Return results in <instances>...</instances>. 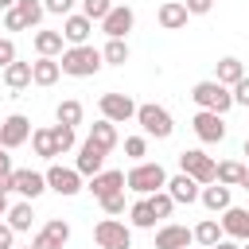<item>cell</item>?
Returning a JSON list of instances; mask_svg holds the SVG:
<instances>
[{"label": "cell", "mask_w": 249, "mask_h": 249, "mask_svg": "<svg viewBox=\"0 0 249 249\" xmlns=\"http://www.w3.org/2000/svg\"><path fill=\"white\" fill-rule=\"evenodd\" d=\"M101 66H105L101 62V51L93 43H78V47H66L58 54V70L70 74V78H93Z\"/></svg>", "instance_id": "cell-1"}, {"label": "cell", "mask_w": 249, "mask_h": 249, "mask_svg": "<svg viewBox=\"0 0 249 249\" xmlns=\"http://www.w3.org/2000/svg\"><path fill=\"white\" fill-rule=\"evenodd\" d=\"M191 101H195L198 109H210V113H222V117L233 109V93H230V86H222V82H214V78L195 82V86H191Z\"/></svg>", "instance_id": "cell-2"}, {"label": "cell", "mask_w": 249, "mask_h": 249, "mask_svg": "<svg viewBox=\"0 0 249 249\" xmlns=\"http://www.w3.org/2000/svg\"><path fill=\"white\" fill-rule=\"evenodd\" d=\"M163 183H167V171L160 163H148V160H136L124 171V187L136 195H156V191H163Z\"/></svg>", "instance_id": "cell-3"}, {"label": "cell", "mask_w": 249, "mask_h": 249, "mask_svg": "<svg viewBox=\"0 0 249 249\" xmlns=\"http://www.w3.org/2000/svg\"><path fill=\"white\" fill-rule=\"evenodd\" d=\"M140 128H144V136H156V140H167L171 132H175V121H171V113L163 109V105H156V101H148V105H136V117H132Z\"/></svg>", "instance_id": "cell-4"}, {"label": "cell", "mask_w": 249, "mask_h": 249, "mask_svg": "<svg viewBox=\"0 0 249 249\" xmlns=\"http://www.w3.org/2000/svg\"><path fill=\"white\" fill-rule=\"evenodd\" d=\"M93 241L97 249H132V226H124L121 218H101L93 226Z\"/></svg>", "instance_id": "cell-5"}, {"label": "cell", "mask_w": 249, "mask_h": 249, "mask_svg": "<svg viewBox=\"0 0 249 249\" xmlns=\"http://www.w3.org/2000/svg\"><path fill=\"white\" fill-rule=\"evenodd\" d=\"M214 160L206 156V152H198V148H183L179 152V171H187L198 187H206V183H214Z\"/></svg>", "instance_id": "cell-6"}, {"label": "cell", "mask_w": 249, "mask_h": 249, "mask_svg": "<svg viewBox=\"0 0 249 249\" xmlns=\"http://www.w3.org/2000/svg\"><path fill=\"white\" fill-rule=\"evenodd\" d=\"M43 175H47V191H54V195H62V198H74L78 191H86V187H82V175H78V167L51 163Z\"/></svg>", "instance_id": "cell-7"}, {"label": "cell", "mask_w": 249, "mask_h": 249, "mask_svg": "<svg viewBox=\"0 0 249 249\" xmlns=\"http://www.w3.org/2000/svg\"><path fill=\"white\" fill-rule=\"evenodd\" d=\"M97 109H101V117L113 121V124H124V121L136 117V101H132L128 93H101Z\"/></svg>", "instance_id": "cell-8"}, {"label": "cell", "mask_w": 249, "mask_h": 249, "mask_svg": "<svg viewBox=\"0 0 249 249\" xmlns=\"http://www.w3.org/2000/svg\"><path fill=\"white\" fill-rule=\"evenodd\" d=\"M191 128H195V136H198L202 144H222V140H226V121H222V113L198 109L195 121H191Z\"/></svg>", "instance_id": "cell-9"}, {"label": "cell", "mask_w": 249, "mask_h": 249, "mask_svg": "<svg viewBox=\"0 0 249 249\" xmlns=\"http://www.w3.org/2000/svg\"><path fill=\"white\" fill-rule=\"evenodd\" d=\"M132 27H136V12H132L128 4H113V8L105 12V19H101V31H105L109 39H124Z\"/></svg>", "instance_id": "cell-10"}, {"label": "cell", "mask_w": 249, "mask_h": 249, "mask_svg": "<svg viewBox=\"0 0 249 249\" xmlns=\"http://www.w3.org/2000/svg\"><path fill=\"white\" fill-rule=\"evenodd\" d=\"M31 140V121L23 117V113H12V117H4L0 121V144L12 152V148H19V144H27Z\"/></svg>", "instance_id": "cell-11"}, {"label": "cell", "mask_w": 249, "mask_h": 249, "mask_svg": "<svg viewBox=\"0 0 249 249\" xmlns=\"http://www.w3.org/2000/svg\"><path fill=\"white\" fill-rule=\"evenodd\" d=\"M12 191H19L27 202H35L47 191V175L43 171H31V167H16L12 171Z\"/></svg>", "instance_id": "cell-12"}, {"label": "cell", "mask_w": 249, "mask_h": 249, "mask_svg": "<svg viewBox=\"0 0 249 249\" xmlns=\"http://www.w3.org/2000/svg\"><path fill=\"white\" fill-rule=\"evenodd\" d=\"M105 156H109L105 148H97L93 140H82V144H78V160H74L78 175H86V179H89V175H97V171L105 167Z\"/></svg>", "instance_id": "cell-13"}, {"label": "cell", "mask_w": 249, "mask_h": 249, "mask_svg": "<svg viewBox=\"0 0 249 249\" xmlns=\"http://www.w3.org/2000/svg\"><path fill=\"white\" fill-rule=\"evenodd\" d=\"M93 198H105V195H117V191H124V171H117V167H101L97 175H89V187H86Z\"/></svg>", "instance_id": "cell-14"}, {"label": "cell", "mask_w": 249, "mask_h": 249, "mask_svg": "<svg viewBox=\"0 0 249 249\" xmlns=\"http://www.w3.org/2000/svg\"><path fill=\"white\" fill-rule=\"evenodd\" d=\"M218 222H222V233H226V237H233V241H249V210H241V206L230 202V206L222 210Z\"/></svg>", "instance_id": "cell-15"}, {"label": "cell", "mask_w": 249, "mask_h": 249, "mask_svg": "<svg viewBox=\"0 0 249 249\" xmlns=\"http://www.w3.org/2000/svg\"><path fill=\"white\" fill-rule=\"evenodd\" d=\"M163 191L175 198V206H179V202H187V206H191V202H198V191H202V187H198V183H195L187 171H179V175H167Z\"/></svg>", "instance_id": "cell-16"}, {"label": "cell", "mask_w": 249, "mask_h": 249, "mask_svg": "<svg viewBox=\"0 0 249 249\" xmlns=\"http://www.w3.org/2000/svg\"><path fill=\"white\" fill-rule=\"evenodd\" d=\"M191 241H195V233L187 226H179V222H163L156 230V249H187Z\"/></svg>", "instance_id": "cell-17"}, {"label": "cell", "mask_w": 249, "mask_h": 249, "mask_svg": "<svg viewBox=\"0 0 249 249\" xmlns=\"http://www.w3.org/2000/svg\"><path fill=\"white\" fill-rule=\"evenodd\" d=\"M89 31H93V19H86L82 12H70V16H62V39H66V47L89 43Z\"/></svg>", "instance_id": "cell-18"}, {"label": "cell", "mask_w": 249, "mask_h": 249, "mask_svg": "<svg viewBox=\"0 0 249 249\" xmlns=\"http://www.w3.org/2000/svg\"><path fill=\"white\" fill-rule=\"evenodd\" d=\"M156 19H160V27H163V31H179V27H187L191 12L183 8V0H163V4H160V12H156Z\"/></svg>", "instance_id": "cell-19"}, {"label": "cell", "mask_w": 249, "mask_h": 249, "mask_svg": "<svg viewBox=\"0 0 249 249\" xmlns=\"http://www.w3.org/2000/svg\"><path fill=\"white\" fill-rule=\"evenodd\" d=\"M31 43H35V54H47V58H58V54L66 51L62 31H47V27H39V31L31 35Z\"/></svg>", "instance_id": "cell-20"}, {"label": "cell", "mask_w": 249, "mask_h": 249, "mask_svg": "<svg viewBox=\"0 0 249 249\" xmlns=\"http://www.w3.org/2000/svg\"><path fill=\"white\" fill-rule=\"evenodd\" d=\"M0 82H4L12 93L27 89V86H31V62H19V58H16V62H8V66H4V74H0Z\"/></svg>", "instance_id": "cell-21"}, {"label": "cell", "mask_w": 249, "mask_h": 249, "mask_svg": "<svg viewBox=\"0 0 249 249\" xmlns=\"http://www.w3.org/2000/svg\"><path fill=\"white\" fill-rule=\"evenodd\" d=\"M198 202H202L210 214H222V210L230 206V187H226V183H206V187L198 191Z\"/></svg>", "instance_id": "cell-22"}, {"label": "cell", "mask_w": 249, "mask_h": 249, "mask_svg": "<svg viewBox=\"0 0 249 249\" xmlns=\"http://www.w3.org/2000/svg\"><path fill=\"white\" fill-rule=\"evenodd\" d=\"M58 58H47V54H39L35 62H31V86H54L58 82Z\"/></svg>", "instance_id": "cell-23"}, {"label": "cell", "mask_w": 249, "mask_h": 249, "mask_svg": "<svg viewBox=\"0 0 249 249\" xmlns=\"http://www.w3.org/2000/svg\"><path fill=\"white\" fill-rule=\"evenodd\" d=\"M156 222H160V218H156L152 202H148V198L140 195V198H136V202L128 206V226H132V230H156Z\"/></svg>", "instance_id": "cell-24"}, {"label": "cell", "mask_w": 249, "mask_h": 249, "mask_svg": "<svg viewBox=\"0 0 249 249\" xmlns=\"http://www.w3.org/2000/svg\"><path fill=\"white\" fill-rule=\"evenodd\" d=\"M241 78H245V66H241V58L226 54V58H218V62H214V82H222V86H233V82H241Z\"/></svg>", "instance_id": "cell-25"}, {"label": "cell", "mask_w": 249, "mask_h": 249, "mask_svg": "<svg viewBox=\"0 0 249 249\" xmlns=\"http://www.w3.org/2000/svg\"><path fill=\"white\" fill-rule=\"evenodd\" d=\"M86 140H93L97 148H105V152H113V148H117V124L101 117V121H93V124H89V136H86Z\"/></svg>", "instance_id": "cell-26"}, {"label": "cell", "mask_w": 249, "mask_h": 249, "mask_svg": "<svg viewBox=\"0 0 249 249\" xmlns=\"http://www.w3.org/2000/svg\"><path fill=\"white\" fill-rule=\"evenodd\" d=\"M31 218H35V210H31V202H27V198H23V202H16V206H8V214H4V222H8L16 233L31 230Z\"/></svg>", "instance_id": "cell-27"}, {"label": "cell", "mask_w": 249, "mask_h": 249, "mask_svg": "<svg viewBox=\"0 0 249 249\" xmlns=\"http://www.w3.org/2000/svg\"><path fill=\"white\" fill-rule=\"evenodd\" d=\"M31 148H35L39 160H54V156H58L54 136H51V124H47V128H31Z\"/></svg>", "instance_id": "cell-28"}, {"label": "cell", "mask_w": 249, "mask_h": 249, "mask_svg": "<svg viewBox=\"0 0 249 249\" xmlns=\"http://www.w3.org/2000/svg\"><path fill=\"white\" fill-rule=\"evenodd\" d=\"M191 233H195V241H198V245H206V249H210L214 241H222V237H226V233H222V222H218V218H202V222H198V226H195Z\"/></svg>", "instance_id": "cell-29"}, {"label": "cell", "mask_w": 249, "mask_h": 249, "mask_svg": "<svg viewBox=\"0 0 249 249\" xmlns=\"http://www.w3.org/2000/svg\"><path fill=\"white\" fill-rule=\"evenodd\" d=\"M12 8L19 12V19H23V27H39V23H43V16H47V8H43V0H16Z\"/></svg>", "instance_id": "cell-30"}, {"label": "cell", "mask_w": 249, "mask_h": 249, "mask_svg": "<svg viewBox=\"0 0 249 249\" xmlns=\"http://www.w3.org/2000/svg\"><path fill=\"white\" fill-rule=\"evenodd\" d=\"M54 121H58V124H70V128H78V124H82V101H78V97H66V101H58V109H54Z\"/></svg>", "instance_id": "cell-31"}, {"label": "cell", "mask_w": 249, "mask_h": 249, "mask_svg": "<svg viewBox=\"0 0 249 249\" xmlns=\"http://www.w3.org/2000/svg\"><path fill=\"white\" fill-rule=\"evenodd\" d=\"M101 62H105V66H124V62H128V43H124V39H109V43L101 47Z\"/></svg>", "instance_id": "cell-32"}, {"label": "cell", "mask_w": 249, "mask_h": 249, "mask_svg": "<svg viewBox=\"0 0 249 249\" xmlns=\"http://www.w3.org/2000/svg\"><path fill=\"white\" fill-rule=\"evenodd\" d=\"M241 171H245V163H237V160H222V163L214 167V183H226V187H237V179H241Z\"/></svg>", "instance_id": "cell-33"}, {"label": "cell", "mask_w": 249, "mask_h": 249, "mask_svg": "<svg viewBox=\"0 0 249 249\" xmlns=\"http://www.w3.org/2000/svg\"><path fill=\"white\" fill-rule=\"evenodd\" d=\"M51 136H54V148H58V156H62V152H70V148L78 144L74 128H70V124H58V121L51 124Z\"/></svg>", "instance_id": "cell-34"}, {"label": "cell", "mask_w": 249, "mask_h": 249, "mask_svg": "<svg viewBox=\"0 0 249 249\" xmlns=\"http://www.w3.org/2000/svg\"><path fill=\"white\" fill-rule=\"evenodd\" d=\"M148 202H152V210H156V218L163 222V218H171V210H175V198L167 195V191H156V195H144Z\"/></svg>", "instance_id": "cell-35"}, {"label": "cell", "mask_w": 249, "mask_h": 249, "mask_svg": "<svg viewBox=\"0 0 249 249\" xmlns=\"http://www.w3.org/2000/svg\"><path fill=\"white\" fill-rule=\"evenodd\" d=\"M43 233H47V237H51V241H54V245H58V249H62V245H66V241H70V226H66V222H62V218H51V222H47V226H43Z\"/></svg>", "instance_id": "cell-36"}, {"label": "cell", "mask_w": 249, "mask_h": 249, "mask_svg": "<svg viewBox=\"0 0 249 249\" xmlns=\"http://www.w3.org/2000/svg\"><path fill=\"white\" fill-rule=\"evenodd\" d=\"M109 8H113V0H82V16H86V19H97V23L105 19Z\"/></svg>", "instance_id": "cell-37"}, {"label": "cell", "mask_w": 249, "mask_h": 249, "mask_svg": "<svg viewBox=\"0 0 249 249\" xmlns=\"http://www.w3.org/2000/svg\"><path fill=\"white\" fill-rule=\"evenodd\" d=\"M97 202H101V210H105L109 218L124 214V191H117V195H105V198H97Z\"/></svg>", "instance_id": "cell-38"}, {"label": "cell", "mask_w": 249, "mask_h": 249, "mask_svg": "<svg viewBox=\"0 0 249 249\" xmlns=\"http://www.w3.org/2000/svg\"><path fill=\"white\" fill-rule=\"evenodd\" d=\"M124 152H128V160H144V152H148V136H128V140H124Z\"/></svg>", "instance_id": "cell-39"}, {"label": "cell", "mask_w": 249, "mask_h": 249, "mask_svg": "<svg viewBox=\"0 0 249 249\" xmlns=\"http://www.w3.org/2000/svg\"><path fill=\"white\" fill-rule=\"evenodd\" d=\"M230 93H233V105L249 109V74H245L241 82H233V86H230Z\"/></svg>", "instance_id": "cell-40"}, {"label": "cell", "mask_w": 249, "mask_h": 249, "mask_svg": "<svg viewBox=\"0 0 249 249\" xmlns=\"http://www.w3.org/2000/svg\"><path fill=\"white\" fill-rule=\"evenodd\" d=\"M12 171H16V167H12V156H4V160H0V195L12 191Z\"/></svg>", "instance_id": "cell-41"}, {"label": "cell", "mask_w": 249, "mask_h": 249, "mask_svg": "<svg viewBox=\"0 0 249 249\" xmlns=\"http://www.w3.org/2000/svg\"><path fill=\"white\" fill-rule=\"evenodd\" d=\"M74 4H78V0H43V8H47L51 16H70Z\"/></svg>", "instance_id": "cell-42"}, {"label": "cell", "mask_w": 249, "mask_h": 249, "mask_svg": "<svg viewBox=\"0 0 249 249\" xmlns=\"http://www.w3.org/2000/svg\"><path fill=\"white\" fill-rule=\"evenodd\" d=\"M8 62H16V43H12V39H0V70H4Z\"/></svg>", "instance_id": "cell-43"}, {"label": "cell", "mask_w": 249, "mask_h": 249, "mask_svg": "<svg viewBox=\"0 0 249 249\" xmlns=\"http://www.w3.org/2000/svg\"><path fill=\"white\" fill-rule=\"evenodd\" d=\"M183 8H187L191 16H206V12L214 8V0H183Z\"/></svg>", "instance_id": "cell-44"}, {"label": "cell", "mask_w": 249, "mask_h": 249, "mask_svg": "<svg viewBox=\"0 0 249 249\" xmlns=\"http://www.w3.org/2000/svg\"><path fill=\"white\" fill-rule=\"evenodd\" d=\"M4 27H8V31H27V27H23V19H19V12H16V8H8V12H4Z\"/></svg>", "instance_id": "cell-45"}, {"label": "cell", "mask_w": 249, "mask_h": 249, "mask_svg": "<svg viewBox=\"0 0 249 249\" xmlns=\"http://www.w3.org/2000/svg\"><path fill=\"white\" fill-rule=\"evenodd\" d=\"M12 245H16V230L0 218V249H12Z\"/></svg>", "instance_id": "cell-46"}, {"label": "cell", "mask_w": 249, "mask_h": 249, "mask_svg": "<svg viewBox=\"0 0 249 249\" xmlns=\"http://www.w3.org/2000/svg\"><path fill=\"white\" fill-rule=\"evenodd\" d=\"M210 249H241V241H233V237H222V241H214Z\"/></svg>", "instance_id": "cell-47"}, {"label": "cell", "mask_w": 249, "mask_h": 249, "mask_svg": "<svg viewBox=\"0 0 249 249\" xmlns=\"http://www.w3.org/2000/svg\"><path fill=\"white\" fill-rule=\"evenodd\" d=\"M237 187H241V191H249V163H245V171H241V179H237Z\"/></svg>", "instance_id": "cell-48"}, {"label": "cell", "mask_w": 249, "mask_h": 249, "mask_svg": "<svg viewBox=\"0 0 249 249\" xmlns=\"http://www.w3.org/2000/svg\"><path fill=\"white\" fill-rule=\"evenodd\" d=\"M8 214V195H0V218Z\"/></svg>", "instance_id": "cell-49"}, {"label": "cell", "mask_w": 249, "mask_h": 249, "mask_svg": "<svg viewBox=\"0 0 249 249\" xmlns=\"http://www.w3.org/2000/svg\"><path fill=\"white\" fill-rule=\"evenodd\" d=\"M12 4H16V0H0V8H4V12H8V8H12Z\"/></svg>", "instance_id": "cell-50"}, {"label": "cell", "mask_w": 249, "mask_h": 249, "mask_svg": "<svg viewBox=\"0 0 249 249\" xmlns=\"http://www.w3.org/2000/svg\"><path fill=\"white\" fill-rule=\"evenodd\" d=\"M12 249H31V245H12Z\"/></svg>", "instance_id": "cell-51"}, {"label": "cell", "mask_w": 249, "mask_h": 249, "mask_svg": "<svg viewBox=\"0 0 249 249\" xmlns=\"http://www.w3.org/2000/svg\"><path fill=\"white\" fill-rule=\"evenodd\" d=\"M4 152H8V148H4V144H0V160H4Z\"/></svg>", "instance_id": "cell-52"}, {"label": "cell", "mask_w": 249, "mask_h": 249, "mask_svg": "<svg viewBox=\"0 0 249 249\" xmlns=\"http://www.w3.org/2000/svg\"><path fill=\"white\" fill-rule=\"evenodd\" d=\"M245 156H249V136H245Z\"/></svg>", "instance_id": "cell-53"}, {"label": "cell", "mask_w": 249, "mask_h": 249, "mask_svg": "<svg viewBox=\"0 0 249 249\" xmlns=\"http://www.w3.org/2000/svg\"><path fill=\"white\" fill-rule=\"evenodd\" d=\"M241 249H249V241H241Z\"/></svg>", "instance_id": "cell-54"}]
</instances>
